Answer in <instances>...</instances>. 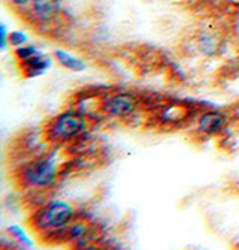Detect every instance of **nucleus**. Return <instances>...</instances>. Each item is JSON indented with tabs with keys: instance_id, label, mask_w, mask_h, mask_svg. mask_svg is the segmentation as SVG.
Listing matches in <instances>:
<instances>
[{
	"instance_id": "f257e3e1",
	"label": "nucleus",
	"mask_w": 239,
	"mask_h": 250,
	"mask_svg": "<svg viewBox=\"0 0 239 250\" xmlns=\"http://www.w3.org/2000/svg\"><path fill=\"white\" fill-rule=\"evenodd\" d=\"M75 219V208L69 202L61 199H53L39 207L33 217V228L40 234L64 232Z\"/></svg>"
},
{
	"instance_id": "f03ea898",
	"label": "nucleus",
	"mask_w": 239,
	"mask_h": 250,
	"mask_svg": "<svg viewBox=\"0 0 239 250\" xmlns=\"http://www.w3.org/2000/svg\"><path fill=\"white\" fill-rule=\"evenodd\" d=\"M89 129V120L76 111H64L47 126V138L53 143H69Z\"/></svg>"
},
{
	"instance_id": "7ed1b4c3",
	"label": "nucleus",
	"mask_w": 239,
	"mask_h": 250,
	"mask_svg": "<svg viewBox=\"0 0 239 250\" xmlns=\"http://www.w3.org/2000/svg\"><path fill=\"white\" fill-rule=\"evenodd\" d=\"M58 177V168L55 159L51 156L36 157L27 164L21 172V180L27 188L48 189L54 186Z\"/></svg>"
},
{
	"instance_id": "20e7f679",
	"label": "nucleus",
	"mask_w": 239,
	"mask_h": 250,
	"mask_svg": "<svg viewBox=\"0 0 239 250\" xmlns=\"http://www.w3.org/2000/svg\"><path fill=\"white\" fill-rule=\"evenodd\" d=\"M139 106V101L135 95L127 92H118L108 96L102 104V111L114 119H124L132 116Z\"/></svg>"
},
{
	"instance_id": "39448f33",
	"label": "nucleus",
	"mask_w": 239,
	"mask_h": 250,
	"mask_svg": "<svg viewBox=\"0 0 239 250\" xmlns=\"http://www.w3.org/2000/svg\"><path fill=\"white\" fill-rule=\"evenodd\" d=\"M227 116L221 111L211 109L206 111L199 117V130L205 135H219L227 127Z\"/></svg>"
},
{
	"instance_id": "423d86ee",
	"label": "nucleus",
	"mask_w": 239,
	"mask_h": 250,
	"mask_svg": "<svg viewBox=\"0 0 239 250\" xmlns=\"http://www.w3.org/2000/svg\"><path fill=\"white\" fill-rule=\"evenodd\" d=\"M61 11L60 0H32L33 17L40 24L53 22Z\"/></svg>"
},
{
	"instance_id": "0eeeda50",
	"label": "nucleus",
	"mask_w": 239,
	"mask_h": 250,
	"mask_svg": "<svg viewBox=\"0 0 239 250\" xmlns=\"http://www.w3.org/2000/svg\"><path fill=\"white\" fill-rule=\"evenodd\" d=\"M51 64H53L51 57L40 53V51H37L30 59L19 63L21 71H23L24 77H27V78H35V77L43 75L51 67Z\"/></svg>"
},
{
	"instance_id": "6e6552de",
	"label": "nucleus",
	"mask_w": 239,
	"mask_h": 250,
	"mask_svg": "<svg viewBox=\"0 0 239 250\" xmlns=\"http://www.w3.org/2000/svg\"><path fill=\"white\" fill-rule=\"evenodd\" d=\"M66 234V238L74 243V244H78V246H82V244H87L92 238V228L85 222L82 220H72V223L66 228L64 231Z\"/></svg>"
},
{
	"instance_id": "1a4fd4ad",
	"label": "nucleus",
	"mask_w": 239,
	"mask_h": 250,
	"mask_svg": "<svg viewBox=\"0 0 239 250\" xmlns=\"http://www.w3.org/2000/svg\"><path fill=\"white\" fill-rule=\"evenodd\" d=\"M54 59L60 66H63L64 69L72 71V72H82L85 71V63L79 57L64 51V50H55L54 51Z\"/></svg>"
},
{
	"instance_id": "9d476101",
	"label": "nucleus",
	"mask_w": 239,
	"mask_h": 250,
	"mask_svg": "<svg viewBox=\"0 0 239 250\" xmlns=\"http://www.w3.org/2000/svg\"><path fill=\"white\" fill-rule=\"evenodd\" d=\"M29 41L27 35L24 32H19V30H15V32H11L9 33V43H11V47H23V45H26Z\"/></svg>"
},
{
	"instance_id": "9b49d317",
	"label": "nucleus",
	"mask_w": 239,
	"mask_h": 250,
	"mask_svg": "<svg viewBox=\"0 0 239 250\" xmlns=\"http://www.w3.org/2000/svg\"><path fill=\"white\" fill-rule=\"evenodd\" d=\"M9 232L12 234V237L14 238H17V240H19V243L21 244H24V246H32V241L29 240V237L26 235V232L19 228V226H11L9 228Z\"/></svg>"
},
{
	"instance_id": "f8f14e48",
	"label": "nucleus",
	"mask_w": 239,
	"mask_h": 250,
	"mask_svg": "<svg viewBox=\"0 0 239 250\" xmlns=\"http://www.w3.org/2000/svg\"><path fill=\"white\" fill-rule=\"evenodd\" d=\"M0 35H2V50H5L8 47V41H9V35H8L5 24H2V27H0Z\"/></svg>"
},
{
	"instance_id": "ddd939ff",
	"label": "nucleus",
	"mask_w": 239,
	"mask_h": 250,
	"mask_svg": "<svg viewBox=\"0 0 239 250\" xmlns=\"http://www.w3.org/2000/svg\"><path fill=\"white\" fill-rule=\"evenodd\" d=\"M9 3L15 5V6H27V5H32V0H8Z\"/></svg>"
},
{
	"instance_id": "4468645a",
	"label": "nucleus",
	"mask_w": 239,
	"mask_h": 250,
	"mask_svg": "<svg viewBox=\"0 0 239 250\" xmlns=\"http://www.w3.org/2000/svg\"><path fill=\"white\" fill-rule=\"evenodd\" d=\"M183 2H185V0H183Z\"/></svg>"
}]
</instances>
